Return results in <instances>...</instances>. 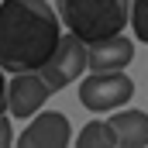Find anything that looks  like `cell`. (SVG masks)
Returning <instances> with one entry per match:
<instances>
[{
    "label": "cell",
    "mask_w": 148,
    "mask_h": 148,
    "mask_svg": "<svg viewBox=\"0 0 148 148\" xmlns=\"http://www.w3.org/2000/svg\"><path fill=\"white\" fill-rule=\"evenodd\" d=\"M59 24L48 0H0V69L41 73L59 48Z\"/></svg>",
    "instance_id": "6da1fadb"
},
{
    "label": "cell",
    "mask_w": 148,
    "mask_h": 148,
    "mask_svg": "<svg viewBox=\"0 0 148 148\" xmlns=\"http://www.w3.org/2000/svg\"><path fill=\"white\" fill-rule=\"evenodd\" d=\"M62 24L86 45L103 41L131 24V0H55Z\"/></svg>",
    "instance_id": "7a4b0ae2"
},
{
    "label": "cell",
    "mask_w": 148,
    "mask_h": 148,
    "mask_svg": "<svg viewBox=\"0 0 148 148\" xmlns=\"http://www.w3.org/2000/svg\"><path fill=\"white\" fill-rule=\"evenodd\" d=\"M131 97H134V83H131V76H124V69H117V73H93L79 86V103L93 114L121 110L124 103H131Z\"/></svg>",
    "instance_id": "3957f363"
},
{
    "label": "cell",
    "mask_w": 148,
    "mask_h": 148,
    "mask_svg": "<svg viewBox=\"0 0 148 148\" xmlns=\"http://www.w3.org/2000/svg\"><path fill=\"white\" fill-rule=\"evenodd\" d=\"M86 66H90V45L79 35L69 31V35L59 38V48H55V55L48 59V66L41 69V76H45V83H48L52 90H66L76 76H83Z\"/></svg>",
    "instance_id": "277c9868"
},
{
    "label": "cell",
    "mask_w": 148,
    "mask_h": 148,
    "mask_svg": "<svg viewBox=\"0 0 148 148\" xmlns=\"http://www.w3.org/2000/svg\"><path fill=\"white\" fill-rule=\"evenodd\" d=\"M48 93H52V86L45 83V76H41V73H14L10 86H7L10 114L21 117V121L35 117V114L41 110V103L48 100Z\"/></svg>",
    "instance_id": "5b68a950"
},
{
    "label": "cell",
    "mask_w": 148,
    "mask_h": 148,
    "mask_svg": "<svg viewBox=\"0 0 148 148\" xmlns=\"http://www.w3.org/2000/svg\"><path fill=\"white\" fill-rule=\"evenodd\" d=\"M69 141H73L69 121H66V114H55V110L35 114L28 131H21V138H17L21 148H66Z\"/></svg>",
    "instance_id": "8992f818"
},
{
    "label": "cell",
    "mask_w": 148,
    "mask_h": 148,
    "mask_svg": "<svg viewBox=\"0 0 148 148\" xmlns=\"http://www.w3.org/2000/svg\"><path fill=\"white\" fill-rule=\"evenodd\" d=\"M134 59V45L124 35L103 38V41H93L90 45V69L93 73H117V69H127Z\"/></svg>",
    "instance_id": "52a82bcc"
},
{
    "label": "cell",
    "mask_w": 148,
    "mask_h": 148,
    "mask_svg": "<svg viewBox=\"0 0 148 148\" xmlns=\"http://www.w3.org/2000/svg\"><path fill=\"white\" fill-rule=\"evenodd\" d=\"M121 148H145L148 145V114L145 110H117L107 121Z\"/></svg>",
    "instance_id": "ba28073f"
},
{
    "label": "cell",
    "mask_w": 148,
    "mask_h": 148,
    "mask_svg": "<svg viewBox=\"0 0 148 148\" xmlns=\"http://www.w3.org/2000/svg\"><path fill=\"white\" fill-rule=\"evenodd\" d=\"M76 145H79V148H110V145H117V138H114L110 124L90 121V124L76 134Z\"/></svg>",
    "instance_id": "9c48e42d"
},
{
    "label": "cell",
    "mask_w": 148,
    "mask_h": 148,
    "mask_svg": "<svg viewBox=\"0 0 148 148\" xmlns=\"http://www.w3.org/2000/svg\"><path fill=\"white\" fill-rule=\"evenodd\" d=\"M131 28L138 41L148 45V0H131Z\"/></svg>",
    "instance_id": "30bf717a"
},
{
    "label": "cell",
    "mask_w": 148,
    "mask_h": 148,
    "mask_svg": "<svg viewBox=\"0 0 148 148\" xmlns=\"http://www.w3.org/2000/svg\"><path fill=\"white\" fill-rule=\"evenodd\" d=\"M14 145V127H10V121L7 117H0V148Z\"/></svg>",
    "instance_id": "8fae6325"
},
{
    "label": "cell",
    "mask_w": 148,
    "mask_h": 148,
    "mask_svg": "<svg viewBox=\"0 0 148 148\" xmlns=\"http://www.w3.org/2000/svg\"><path fill=\"white\" fill-rule=\"evenodd\" d=\"M3 73V69H0ZM10 103H7V83H3V76H0V117H3V110H7Z\"/></svg>",
    "instance_id": "7c38bea8"
}]
</instances>
